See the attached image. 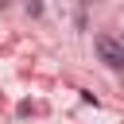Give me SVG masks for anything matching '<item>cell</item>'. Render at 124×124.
Here are the masks:
<instances>
[{"instance_id":"cell-2","label":"cell","mask_w":124,"mask_h":124,"mask_svg":"<svg viewBox=\"0 0 124 124\" xmlns=\"http://www.w3.org/2000/svg\"><path fill=\"white\" fill-rule=\"evenodd\" d=\"M27 12L31 16H43V0H27Z\"/></svg>"},{"instance_id":"cell-1","label":"cell","mask_w":124,"mask_h":124,"mask_svg":"<svg viewBox=\"0 0 124 124\" xmlns=\"http://www.w3.org/2000/svg\"><path fill=\"white\" fill-rule=\"evenodd\" d=\"M93 50H97V58H101L108 70H124V43H116V39H108V35H97V39H93Z\"/></svg>"}]
</instances>
